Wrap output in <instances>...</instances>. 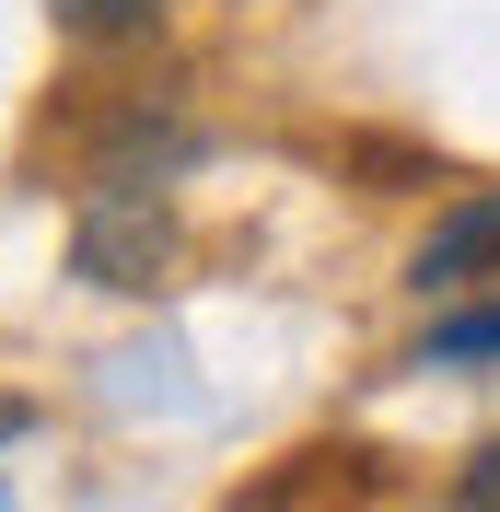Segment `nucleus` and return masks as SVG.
Listing matches in <instances>:
<instances>
[{
	"label": "nucleus",
	"instance_id": "obj_1",
	"mask_svg": "<svg viewBox=\"0 0 500 512\" xmlns=\"http://www.w3.org/2000/svg\"><path fill=\"white\" fill-rule=\"evenodd\" d=\"M70 268L94 291H152L163 268H175V198H163V175H94L82 187V210H70Z\"/></svg>",
	"mask_w": 500,
	"mask_h": 512
},
{
	"label": "nucleus",
	"instance_id": "obj_4",
	"mask_svg": "<svg viewBox=\"0 0 500 512\" xmlns=\"http://www.w3.org/2000/svg\"><path fill=\"white\" fill-rule=\"evenodd\" d=\"M454 373V361H500V303H466V315H442L431 326V350H419V373Z\"/></svg>",
	"mask_w": 500,
	"mask_h": 512
},
{
	"label": "nucleus",
	"instance_id": "obj_5",
	"mask_svg": "<svg viewBox=\"0 0 500 512\" xmlns=\"http://www.w3.org/2000/svg\"><path fill=\"white\" fill-rule=\"evenodd\" d=\"M454 501H466V512H500V443H477V454H466V478H454Z\"/></svg>",
	"mask_w": 500,
	"mask_h": 512
},
{
	"label": "nucleus",
	"instance_id": "obj_3",
	"mask_svg": "<svg viewBox=\"0 0 500 512\" xmlns=\"http://www.w3.org/2000/svg\"><path fill=\"white\" fill-rule=\"evenodd\" d=\"M59 12V35H82V47H117V35H152L175 0H47Z\"/></svg>",
	"mask_w": 500,
	"mask_h": 512
},
{
	"label": "nucleus",
	"instance_id": "obj_2",
	"mask_svg": "<svg viewBox=\"0 0 500 512\" xmlns=\"http://www.w3.org/2000/svg\"><path fill=\"white\" fill-rule=\"evenodd\" d=\"M500 268V187H477V198H454L431 222V245L407 256V280L419 291H466V280H489Z\"/></svg>",
	"mask_w": 500,
	"mask_h": 512
},
{
	"label": "nucleus",
	"instance_id": "obj_6",
	"mask_svg": "<svg viewBox=\"0 0 500 512\" xmlns=\"http://www.w3.org/2000/svg\"><path fill=\"white\" fill-rule=\"evenodd\" d=\"M24 431H35V408H24V396H0V443H24Z\"/></svg>",
	"mask_w": 500,
	"mask_h": 512
}]
</instances>
